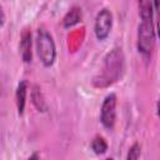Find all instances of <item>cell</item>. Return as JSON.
<instances>
[{
  "label": "cell",
  "instance_id": "8fae6325",
  "mask_svg": "<svg viewBox=\"0 0 160 160\" xmlns=\"http://www.w3.org/2000/svg\"><path fill=\"white\" fill-rule=\"evenodd\" d=\"M152 8H154V19L156 25V36L160 44V0H151Z\"/></svg>",
  "mask_w": 160,
  "mask_h": 160
},
{
  "label": "cell",
  "instance_id": "6da1fadb",
  "mask_svg": "<svg viewBox=\"0 0 160 160\" xmlns=\"http://www.w3.org/2000/svg\"><path fill=\"white\" fill-rule=\"evenodd\" d=\"M139 8V26H138V50L142 58L149 59L155 46V26H154V8L151 0H138Z\"/></svg>",
  "mask_w": 160,
  "mask_h": 160
},
{
  "label": "cell",
  "instance_id": "5b68a950",
  "mask_svg": "<svg viewBox=\"0 0 160 160\" xmlns=\"http://www.w3.org/2000/svg\"><path fill=\"white\" fill-rule=\"evenodd\" d=\"M112 28V14L109 9H101L95 18L94 22V32L98 40H105L111 31Z\"/></svg>",
  "mask_w": 160,
  "mask_h": 160
},
{
  "label": "cell",
  "instance_id": "7c38bea8",
  "mask_svg": "<svg viewBox=\"0 0 160 160\" xmlns=\"http://www.w3.org/2000/svg\"><path fill=\"white\" fill-rule=\"evenodd\" d=\"M140 154H141V146L139 142H134L129 151H128V155H126V159L128 160H132V159H139L140 158Z\"/></svg>",
  "mask_w": 160,
  "mask_h": 160
},
{
  "label": "cell",
  "instance_id": "4fadbf2b",
  "mask_svg": "<svg viewBox=\"0 0 160 160\" xmlns=\"http://www.w3.org/2000/svg\"><path fill=\"white\" fill-rule=\"evenodd\" d=\"M156 112H158V116H159V119H160V98H159V100H158V102H156Z\"/></svg>",
  "mask_w": 160,
  "mask_h": 160
},
{
  "label": "cell",
  "instance_id": "277c9868",
  "mask_svg": "<svg viewBox=\"0 0 160 160\" xmlns=\"http://www.w3.org/2000/svg\"><path fill=\"white\" fill-rule=\"evenodd\" d=\"M116 104H118V99H116V95L112 92L105 96V99L102 100V104L100 108V122L108 130H112V128L115 126Z\"/></svg>",
  "mask_w": 160,
  "mask_h": 160
},
{
  "label": "cell",
  "instance_id": "ba28073f",
  "mask_svg": "<svg viewBox=\"0 0 160 160\" xmlns=\"http://www.w3.org/2000/svg\"><path fill=\"white\" fill-rule=\"evenodd\" d=\"M31 102L32 105L35 106V109L38 111H46V102H45V99H44V95H42V91L41 89L38 86V85H34L31 88Z\"/></svg>",
  "mask_w": 160,
  "mask_h": 160
},
{
  "label": "cell",
  "instance_id": "3957f363",
  "mask_svg": "<svg viewBox=\"0 0 160 160\" xmlns=\"http://www.w3.org/2000/svg\"><path fill=\"white\" fill-rule=\"evenodd\" d=\"M35 44H36V52L41 64L45 68H50L56 59V46L51 34L45 29L39 28L36 32Z\"/></svg>",
  "mask_w": 160,
  "mask_h": 160
},
{
  "label": "cell",
  "instance_id": "9c48e42d",
  "mask_svg": "<svg viewBox=\"0 0 160 160\" xmlns=\"http://www.w3.org/2000/svg\"><path fill=\"white\" fill-rule=\"evenodd\" d=\"M81 9H79V8H71L68 12H66V15L64 16V19H62V26L64 28H71V26H74V25H76L78 22H80L81 21Z\"/></svg>",
  "mask_w": 160,
  "mask_h": 160
},
{
  "label": "cell",
  "instance_id": "30bf717a",
  "mask_svg": "<svg viewBox=\"0 0 160 160\" xmlns=\"http://www.w3.org/2000/svg\"><path fill=\"white\" fill-rule=\"evenodd\" d=\"M90 146H91V150H92L96 155H104V154L108 151V148H109L106 140H105L102 136H100V135H96V136L91 140Z\"/></svg>",
  "mask_w": 160,
  "mask_h": 160
},
{
  "label": "cell",
  "instance_id": "52a82bcc",
  "mask_svg": "<svg viewBox=\"0 0 160 160\" xmlns=\"http://www.w3.org/2000/svg\"><path fill=\"white\" fill-rule=\"evenodd\" d=\"M28 88L29 84L26 80H21L18 84L16 91H15V104L18 109V114L22 115L25 111V105H26V95H28Z\"/></svg>",
  "mask_w": 160,
  "mask_h": 160
},
{
  "label": "cell",
  "instance_id": "8992f818",
  "mask_svg": "<svg viewBox=\"0 0 160 160\" xmlns=\"http://www.w3.org/2000/svg\"><path fill=\"white\" fill-rule=\"evenodd\" d=\"M32 40H31V31L26 28L22 30L20 35V56L24 62H30L32 58Z\"/></svg>",
  "mask_w": 160,
  "mask_h": 160
},
{
  "label": "cell",
  "instance_id": "7a4b0ae2",
  "mask_svg": "<svg viewBox=\"0 0 160 160\" xmlns=\"http://www.w3.org/2000/svg\"><path fill=\"white\" fill-rule=\"evenodd\" d=\"M125 70V56L121 48L110 50L102 61L100 71L92 78L91 84L96 89H105L119 81Z\"/></svg>",
  "mask_w": 160,
  "mask_h": 160
}]
</instances>
